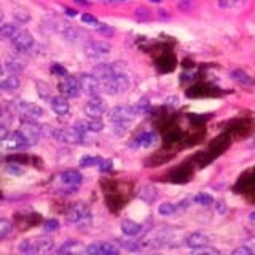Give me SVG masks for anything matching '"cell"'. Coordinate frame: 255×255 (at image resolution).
I'll return each instance as SVG.
<instances>
[{
    "label": "cell",
    "instance_id": "obj_1",
    "mask_svg": "<svg viewBox=\"0 0 255 255\" xmlns=\"http://www.w3.org/2000/svg\"><path fill=\"white\" fill-rule=\"evenodd\" d=\"M54 247V241L50 236H37L32 239H24V241L19 243L18 251L21 254H48L51 252Z\"/></svg>",
    "mask_w": 255,
    "mask_h": 255
},
{
    "label": "cell",
    "instance_id": "obj_2",
    "mask_svg": "<svg viewBox=\"0 0 255 255\" xmlns=\"http://www.w3.org/2000/svg\"><path fill=\"white\" fill-rule=\"evenodd\" d=\"M102 90L107 94H120L125 93L129 88V80H128L126 74H114L110 77H106L99 80Z\"/></svg>",
    "mask_w": 255,
    "mask_h": 255
},
{
    "label": "cell",
    "instance_id": "obj_3",
    "mask_svg": "<svg viewBox=\"0 0 255 255\" xmlns=\"http://www.w3.org/2000/svg\"><path fill=\"white\" fill-rule=\"evenodd\" d=\"M53 135L64 143H83L86 140V131H83L78 125L70 128H59L53 132Z\"/></svg>",
    "mask_w": 255,
    "mask_h": 255
},
{
    "label": "cell",
    "instance_id": "obj_4",
    "mask_svg": "<svg viewBox=\"0 0 255 255\" xmlns=\"http://www.w3.org/2000/svg\"><path fill=\"white\" fill-rule=\"evenodd\" d=\"M67 223L70 225H86L91 220V211L85 203H75L74 206L67 211Z\"/></svg>",
    "mask_w": 255,
    "mask_h": 255
},
{
    "label": "cell",
    "instance_id": "obj_5",
    "mask_svg": "<svg viewBox=\"0 0 255 255\" xmlns=\"http://www.w3.org/2000/svg\"><path fill=\"white\" fill-rule=\"evenodd\" d=\"M137 117V112L129 106H117L109 112V120L114 125H129Z\"/></svg>",
    "mask_w": 255,
    "mask_h": 255
},
{
    "label": "cell",
    "instance_id": "obj_6",
    "mask_svg": "<svg viewBox=\"0 0 255 255\" xmlns=\"http://www.w3.org/2000/svg\"><path fill=\"white\" fill-rule=\"evenodd\" d=\"M59 93L61 96L67 99H74L78 98L80 91H82V86H80V78L78 77H72V75H66L61 82H59Z\"/></svg>",
    "mask_w": 255,
    "mask_h": 255
},
{
    "label": "cell",
    "instance_id": "obj_7",
    "mask_svg": "<svg viewBox=\"0 0 255 255\" xmlns=\"http://www.w3.org/2000/svg\"><path fill=\"white\" fill-rule=\"evenodd\" d=\"M19 131L24 134V137L27 139L29 145H35L40 140V135H42V128H40L34 120H29V118H24L21 122Z\"/></svg>",
    "mask_w": 255,
    "mask_h": 255
},
{
    "label": "cell",
    "instance_id": "obj_8",
    "mask_svg": "<svg viewBox=\"0 0 255 255\" xmlns=\"http://www.w3.org/2000/svg\"><path fill=\"white\" fill-rule=\"evenodd\" d=\"M110 45L101 40H91L85 45V54L91 59H101L104 56H107L110 53Z\"/></svg>",
    "mask_w": 255,
    "mask_h": 255
},
{
    "label": "cell",
    "instance_id": "obj_9",
    "mask_svg": "<svg viewBox=\"0 0 255 255\" xmlns=\"http://www.w3.org/2000/svg\"><path fill=\"white\" fill-rule=\"evenodd\" d=\"M80 78V86H82V91L88 96H98L99 91L102 90L99 78L94 74H82L78 77Z\"/></svg>",
    "mask_w": 255,
    "mask_h": 255
},
{
    "label": "cell",
    "instance_id": "obj_10",
    "mask_svg": "<svg viewBox=\"0 0 255 255\" xmlns=\"http://www.w3.org/2000/svg\"><path fill=\"white\" fill-rule=\"evenodd\" d=\"M16 110H18L24 118H29V120H37L43 117V109L29 101H18L16 102Z\"/></svg>",
    "mask_w": 255,
    "mask_h": 255
},
{
    "label": "cell",
    "instance_id": "obj_11",
    "mask_svg": "<svg viewBox=\"0 0 255 255\" xmlns=\"http://www.w3.org/2000/svg\"><path fill=\"white\" fill-rule=\"evenodd\" d=\"M107 110V104L99 96H93V98L85 104V114L86 117L93 118H101Z\"/></svg>",
    "mask_w": 255,
    "mask_h": 255
},
{
    "label": "cell",
    "instance_id": "obj_12",
    "mask_svg": "<svg viewBox=\"0 0 255 255\" xmlns=\"http://www.w3.org/2000/svg\"><path fill=\"white\" fill-rule=\"evenodd\" d=\"M11 43L18 51H29L34 45V37L27 30H18V34L11 38Z\"/></svg>",
    "mask_w": 255,
    "mask_h": 255
},
{
    "label": "cell",
    "instance_id": "obj_13",
    "mask_svg": "<svg viewBox=\"0 0 255 255\" xmlns=\"http://www.w3.org/2000/svg\"><path fill=\"white\" fill-rule=\"evenodd\" d=\"M85 251L86 254H91V255H117L120 252L118 247H115L110 243H93L88 246Z\"/></svg>",
    "mask_w": 255,
    "mask_h": 255
},
{
    "label": "cell",
    "instance_id": "obj_14",
    "mask_svg": "<svg viewBox=\"0 0 255 255\" xmlns=\"http://www.w3.org/2000/svg\"><path fill=\"white\" fill-rule=\"evenodd\" d=\"M59 180H61L66 187L78 188V187H80V183L83 182V175L80 174L78 171H75V169H69V171H64V172L59 175Z\"/></svg>",
    "mask_w": 255,
    "mask_h": 255
},
{
    "label": "cell",
    "instance_id": "obj_15",
    "mask_svg": "<svg viewBox=\"0 0 255 255\" xmlns=\"http://www.w3.org/2000/svg\"><path fill=\"white\" fill-rule=\"evenodd\" d=\"M6 147L11 148V150H21V148H26V147H30L27 139L24 137V134L18 129L11 132L10 135L6 137Z\"/></svg>",
    "mask_w": 255,
    "mask_h": 255
},
{
    "label": "cell",
    "instance_id": "obj_16",
    "mask_svg": "<svg viewBox=\"0 0 255 255\" xmlns=\"http://www.w3.org/2000/svg\"><path fill=\"white\" fill-rule=\"evenodd\" d=\"M50 106H51V110L54 112L56 115H67L69 110H70V106L67 102V98H64V96H53L50 99Z\"/></svg>",
    "mask_w": 255,
    "mask_h": 255
},
{
    "label": "cell",
    "instance_id": "obj_17",
    "mask_svg": "<svg viewBox=\"0 0 255 255\" xmlns=\"http://www.w3.org/2000/svg\"><path fill=\"white\" fill-rule=\"evenodd\" d=\"M209 243H211V239L203 233H191L190 236L185 238V244L190 249H198V247L209 246Z\"/></svg>",
    "mask_w": 255,
    "mask_h": 255
},
{
    "label": "cell",
    "instance_id": "obj_18",
    "mask_svg": "<svg viewBox=\"0 0 255 255\" xmlns=\"http://www.w3.org/2000/svg\"><path fill=\"white\" fill-rule=\"evenodd\" d=\"M156 140H158V137L153 131H145L134 139L132 147H151L153 143H156Z\"/></svg>",
    "mask_w": 255,
    "mask_h": 255
},
{
    "label": "cell",
    "instance_id": "obj_19",
    "mask_svg": "<svg viewBox=\"0 0 255 255\" xmlns=\"http://www.w3.org/2000/svg\"><path fill=\"white\" fill-rule=\"evenodd\" d=\"M78 126L82 128L83 131H91V132H101L104 129V123L101 118H93V117H88L85 122H80Z\"/></svg>",
    "mask_w": 255,
    "mask_h": 255
},
{
    "label": "cell",
    "instance_id": "obj_20",
    "mask_svg": "<svg viewBox=\"0 0 255 255\" xmlns=\"http://www.w3.org/2000/svg\"><path fill=\"white\" fill-rule=\"evenodd\" d=\"M122 231H123V235L126 236H139L142 235L143 231V225H140V223H135L132 220H123L122 222Z\"/></svg>",
    "mask_w": 255,
    "mask_h": 255
},
{
    "label": "cell",
    "instance_id": "obj_21",
    "mask_svg": "<svg viewBox=\"0 0 255 255\" xmlns=\"http://www.w3.org/2000/svg\"><path fill=\"white\" fill-rule=\"evenodd\" d=\"M231 78H233L235 82L244 85V86H254V85H255L254 78H251V77L247 75L246 72H243V70H233V72H231Z\"/></svg>",
    "mask_w": 255,
    "mask_h": 255
},
{
    "label": "cell",
    "instance_id": "obj_22",
    "mask_svg": "<svg viewBox=\"0 0 255 255\" xmlns=\"http://www.w3.org/2000/svg\"><path fill=\"white\" fill-rule=\"evenodd\" d=\"M19 88V78L16 75L11 77H6L2 83H0V90L3 91H16Z\"/></svg>",
    "mask_w": 255,
    "mask_h": 255
},
{
    "label": "cell",
    "instance_id": "obj_23",
    "mask_svg": "<svg viewBox=\"0 0 255 255\" xmlns=\"http://www.w3.org/2000/svg\"><path fill=\"white\" fill-rule=\"evenodd\" d=\"M16 34H18V26H16V24L6 22V24H2V26H0V35L3 38H13Z\"/></svg>",
    "mask_w": 255,
    "mask_h": 255
},
{
    "label": "cell",
    "instance_id": "obj_24",
    "mask_svg": "<svg viewBox=\"0 0 255 255\" xmlns=\"http://www.w3.org/2000/svg\"><path fill=\"white\" fill-rule=\"evenodd\" d=\"M139 198H142L143 201H147V203H151L156 198V191H155V188H151V187H143L139 191Z\"/></svg>",
    "mask_w": 255,
    "mask_h": 255
},
{
    "label": "cell",
    "instance_id": "obj_25",
    "mask_svg": "<svg viewBox=\"0 0 255 255\" xmlns=\"http://www.w3.org/2000/svg\"><path fill=\"white\" fill-rule=\"evenodd\" d=\"M37 91H38V96L42 99H45V101H50L53 96H51V91H50V88H48V85L46 83H43V82H37Z\"/></svg>",
    "mask_w": 255,
    "mask_h": 255
},
{
    "label": "cell",
    "instance_id": "obj_26",
    "mask_svg": "<svg viewBox=\"0 0 255 255\" xmlns=\"http://www.w3.org/2000/svg\"><path fill=\"white\" fill-rule=\"evenodd\" d=\"M11 230H13V225H11L10 222L5 220V219H0V241L10 235Z\"/></svg>",
    "mask_w": 255,
    "mask_h": 255
},
{
    "label": "cell",
    "instance_id": "obj_27",
    "mask_svg": "<svg viewBox=\"0 0 255 255\" xmlns=\"http://www.w3.org/2000/svg\"><path fill=\"white\" fill-rule=\"evenodd\" d=\"M101 159H102V158H98V156H90V155H86V156H83L82 159H80V166H82V167L99 166Z\"/></svg>",
    "mask_w": 255,
    "mask_h": 255
},
{
    "label": "cell",
    "instance_id": "obj_28",
    "mask_svg": "<svg viewBox=\"0 0 255 255\" xmlns=\"http://www.w3.org/2000/svg\"><path fill=\"white\" fill-rule=\"evenodd\" d=\"M175 211H177V206L172 203H163L158 206V212L161 215H172Z\"/></svg>",
    "mask_w": 255,
    "mask_h": 255
},
{
    "label": "cell",
    "instance_id": "obj_29",
    "mask_svg": "<svg viewBox=\"0 0 255 255\" xmlns=\"http://www.w3.org/2000/svg\"><path fill=\"white\" fill-rule=\"evenodd\" d=\"M193 201H195L196 204H201V206H211V204L214 203V198H212L211 195H207V193H198V195L195 196Z\"/></svg>",
    "mask_w": 255,
    "mask_h": 255
},
{
    "label": "cell",
    "instance_id": "obj_30",
    "mask_svg": "<svg viewBox=\"0 0 255 255\" xmlns=\"http://www.w3.org/2000/svg\"><path fill=\"white\" fill-rule=\"evenodd\" d=\"M58 228H59V222L54 220V219H50L43 223V230L46 231V233H51V231H56Z\"/></svg>",
    "mask_w": 255,
    "mask_h": 255
},
{
    "label": "cell",
    "instance_id": "obj_31",
    "mask_svg": "<svg viewBox=\"0 0 255 255\" xmlns=\"http://www.w3.org/2000/svg\"><path fill=\"white\" fill-rule=\"evenodd\" d=\"M148 107H150V101L147 98H142L140 102L134 109H135V112H137V115H139V114H145V112L148 110Z\"/></svg>",
    "mask_w": 255,
    "mask_h": 255
},
{
    "label": "cell",
    "instance_id": "obj_32",
    "mask_svg": "<svg viewBox=\"0 0 255 255\" xmlns=\"http://www.w3.org/2000/svg\"><path fill=\"white\" fill-rule=\"evenodd\" d=\"M13 16H14V19L18 21V22H27L29 19H30V14L27 13V11H24V10H16L14 13H13Z\"/></svg>",
    "mask_w": 255,
    "mask_h": 255
},
{
    "label": "cell",
    "instance_id": "obj_33",
    "mask_svg": "<svg viewBox=\"0 0 255 255\" xmlns=\"http://www.w3.org/2000/svg\"><path fill=\"white\" fill-rule=\"evenodd\" d=\"M120 246H122L123 249L131 251V252L139 251V249H140V246H139L137 243H135V241H120Z\"/></svg>",
    "mask_w": 255,
    "mask_h": 255
},
{
    "label": "cell",
    "instance_id": "obj_34",
    "mask_svg": "<svg viewBox=\"0 0 255 255\" xmlns=\"http://www.w3.org/2000/svg\"><path fill=\"white\" fill-rule=\"evenodd\" d=\"M193 252H195V254H211V255H219V254H220L217 249H214V247H207V246H204V247H198V249H193Z\"/></svg>",
    "mask_w": 255,
    "mask_h": 255
},
{
    "label": "cell",
    "instance_id": "obj_35",
    "mask_svg": "<svg viewBox=\"0 0 255 255\" xmlns=\"http://www.w3.org/2000/svg\"><path fill=\"white\" fill-rule=\"evenodd\" d=\"M75 246H77L75 241H67L62 247H59V249H58V254H67V252H72V251L75 249Z\"/></svg>",
    "mask_w": 255,
    "mask_h": 255
},
{
    "label": "cell",
    "instance_id": "obj_36",
    "mask_svg": "<svg viewBox=\"0 0 255 255\" xmlns=\"http://www.w3.org/2000/svg\"><path fill=\"white\" fill-rule=\"evenodd\" d=\"M82 21L85 24H88V26H93V27H98L99 26V21L96 19L94 16H91V14H83L82 16Z\"/></svg>",
    "mask_w": 255,
    "mask_h": 255
},
{
    "label": "cell",
    "instance_id": "obj_37",
    "mask_svg": "<svg viewBox=\"0 0 255 255\" xmlns=\"http://www.w3.org/2000/svg\"><path fill=\"white\" fill-rule=\"evenodd\" d=\"M51 72H53L54 75H59V77H66L67 75L66 67H62L61 64H53V66H51Z\"/></svg>",
    "mask_w": 255,
    "mask_h": 255
},
{
    "label": "cell",
    "instance_id": "obj_38",
    "mask_svg": "<svg viewBox=\"0 0 255 255\" xmlns=\"http://www.w3.org/2000/svg\"><path fill=\"white\" fill-rule=\"evenodd\" d=\"M6 69L10 70V72H19V70L22 69V66H21V64H19L18 61H14V59L11 61V59H10V61L6 62Z\"/></svg>",
    "mask_w": 255,
    "mask_h": 255
},
{
    "label": "cell",
    "instance_id": "obj_39",
    "mask_svg": "<svg viewBox=\"0 0 255 255\" xmlns=\"http://www.w3.org/2000/svg\"><path fill=\"white\" fill-rule=\"evenodd\" d=\"M233 255H252V251L244 244L241 247H236V249L233 251Z\"/></svg>",
    "mask_w": 255,
    "mask_h": 255
},
{
    "label": "cell",
    "instance_id": "obj_40",
    "mask_svg": "<svg viewBox=\"0 0 255 255\" xmlns=\"http://www.w3.org/2000/svg\"><path fill=\"white\" fill-rule=\"evenodd\" d=\"M99 169H101L102 172H109V171H112V161H110V159H101Z\"/></svg>",
    "mask_w": 255,
    "mask_h": 255
},
{
    "label": "cell",
    "instance_id": "obj_41",
    "mask_svg": "<svg viewBox=\"0 0 255 255\" xmlns=\"http://www.w3.org/2000/svg\"><path fill=\"white\" fill-rule=\"evenodd\" d=\"M98 30L101 32V34H104V35H112V34H114V29L109 27L107 24H99Z\"/></svg>",
    "mask_w": 255,
    "mask_h": 255
},
{
    "label": "cell",
    "instance_id": "obj_42",
    "mask_svg": "<svg viewBox=\"0 0 255 255\" xmlns=\"http://www.w3.org/2000/svg\"><path fill=\"white\" fill-rule=\"evenodd\" d=\"M10 135V132H8V128L0 122V142L2 140H6V137Z\"/></svg>",
    "mask_w": 255,
    "mask_h": 255
},
{
    "label": "cell",
    "instance_id": "obj_43",
    "mask_svg": "<svg viewBox=\"0 0 255 255\" xmlns=\"http://www.w3.org/2000/svg\"><path fill=\"white\" fill-rule=\"evenodd\" d=\"M246 246L252 251V254H255V236H252V238L247 239V241H246Z\"/></svg>",
    "mask_w": 255,
    "mask_h": 255
},
{
    "label": "cell",
    "instance_id": "obj_44",
    "mask_svg": "<svg viewBox=\"0 0 255 255\" xmlns=\"http://www.w3.org/2000/svg\"><path fill=\"white\" fill-rule=\"evenodd\" d=\"M188 206H190V199H183V201H180L177 204V209H185V207H188Z\"/></svg>",
    "mask_w": 255,
    "mask_h": 255
},
{
    "label": "cell",
    "instance_id": "obj_45",
    "mask_svg": "<svg viewBox=\"0 0 255 255\" xmlns=\"http://www.w3.org/2000/svg\"><path fill=\"white\" fill-rule=\"evenodd\" d=\"M217 211L220 212V214H223V212H225L227 211V207H225V203H217Z\"/></svg>",
    "mask_w": 255,
    "mask_h": 255
},
{
    "label": "cell",
    "instance_id": "obj_46",
    "mask_svg": "<svg viewBox=\"0 0 255 255\" xmlns=\"http://www.w3.org/2000/svg\"><path fill=\"white\" fill-rule=\"evenodd\" d=\"M66 11H67L69 16H75V14H77V11H75V10H70V8H66Z\"/></svg>",
    "mask_w": 255,
    "mask_h": 255
},
{
    "label": "cell",
    "instance_id": "obj_47",
    "mask_svg": "<svg viewBox=\"0 0 255 255\" xmlns=\"http://www.w3.org/2000/svg\"><path fill=\"white\" fill-rule=\"evenodd\" d=\"M249 219H251L252 222H255V212H251V215H249Z\"/></svg>",
    "mask_w": 255,
    "mask_h": 255
},
{
    "label": "cell",
    "instance_id": "obj_48",
    "mask_svg": "<svg viewBox=\"0 0 255 255\" xmlns=\"http://www.w3.org/2000/svg\"><path fill=\"white\" fill-rule=\"evenodd\" d=\"M151 2H153V3H158V2H161V0H151Z\"/></svg>",
    "mask_w": 255,
    "mask_h": 255
},
{
    "label": "cell",
    "instance_id": "obj_49",
    "mask_svg": "<svg viewBox=\"0 0 255 255\" xmlns=\"http://www.w3.org/2000/svg\"><path fill=\"white\" fill-rule=\"evenodd\" d=\"M112 2H123V0H112Z\"/></svg>",
    "mask_w": 255,
    "mask_h": 255
},
{
    "label": "cell",
    "instance_id": "obj_50",
    "mask_svg": "<svg viewBox=\"0 0 255 255\" xmlns=\"http://www.w3.org/2000/svg\"><path fill=\"white\" fill-rule=\"evenodd\" d=\"M0 74H2V66H0Z\"/></svg>",
    "mask_w": 255,
    "mask_h": 255
},
{
    "label": "cell",
    "instance_id": "obj_51",
    "mask_svg": "<svg viewBox=\"0 0 255 255\" xmlns=\"http://www.w3.org/2000/svg\"><path fill=\"white\" fill-rule=\"evenodd\" d=\"M0 117H2V109H0Z\"/></svg>",
    "mask_w": 255,
    "mask_h": 255
},
{
    "label": "cell",
    "instance_id": "obj_52",
    "mask_svg": "<svg viewBox=\"0 0 255 255\" xmlns=\"http://www.w3.org/2000/svg\"><path fill=\"white\" fill-rule=\"evenodd\" d=\"M0 19H2V13H0Z\"/></svg>",
    "mask_w": 255,
    "mask_h": 255
}]
</instances>
